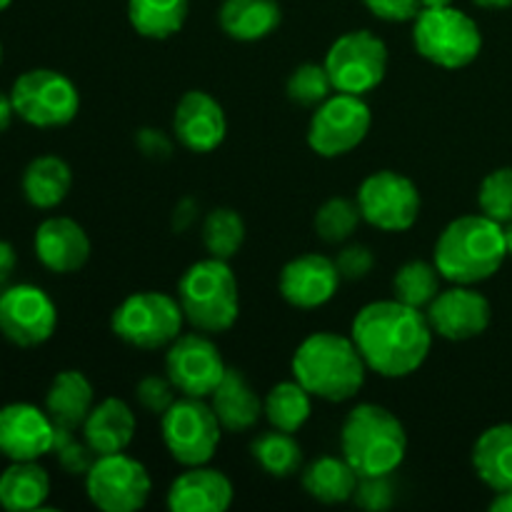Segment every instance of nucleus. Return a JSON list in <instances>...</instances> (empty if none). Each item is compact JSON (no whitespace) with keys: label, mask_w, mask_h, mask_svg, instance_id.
<instances>
[{"label":"nucleus","mask_w":512,"mask_h":512,"mask_svg":"<svg viewBox=\"0 0 512 512\" xmlns=\"http://www.w3.org/2000/svg\"><path fill=\"white\" fill-rule=\"evenodd\" d=\"M225 373L228 365L208 333H185L168 345L165 375L180 395L208 400Z\"/></svg>","instance_id":"obj_14"},{"label":"nucleus","mask_w":512,"mask_h":512,"mask_svg":"<svg viewBox=\"0 0 512 512\" xmlns=\"http://www.w3.org/2000/svg\"><path fill=\"white\" fill-rule=\"evenodd\" d=\"M473 3L480 5V8H493V10H498V8H510L512 0H473Z\"/></svg>","instance_id":"obj_47"},{"label":"nucleus","mask_w":512,"mask_h":512,"mask_svg":"<svg viewBox=\"0 0 512 512\" xmlns=\"http://www.w3.org/2000/svg\"><path fill=\"white\" fill-rule=\"evenodd\" d=\"M360 475L345 458H325L313 460L303 473V488L313 500L325 505H338L353 500L358 490Z\"/></svg>","instance_id":"obj_29"},{"label":"nucleus","mask_w":512,"mask_h":512,"mask_svg":"<svg viewBox=\"0 0 512 512\" xmlns=\"http://www.w3.org/2000/svg\"><path fill=\"white\" fill-rule=\"evenodd\" d=\"M508 258L505 230L488 215H463L445 225L435 240L433 263L453 285H478L493 278Z\"/></svg>","instance_id":"obj_3"},{"label":"nucleus","mask_w":512,"mask_h":512,"mask_svg":"<svg viewBox=\"0 0 512 512\" xmlns=\"http://www.w3.org/2000/svg\"><path fill=\"white\" fill-rule=\"evenodd\" d=\"M353 503L365 510H388L393 505V485L390 475H378V478H360L358 490L353 495Z\"/></svg>","instance_id":"obj_41"},{"label":"nucleus","mask_w":512,"mask_h":512,"mask_svg":"<svg viewBox=\"0 0 512 512\" xmlns=\"http://www.w3.org/2000/svg\"><path fill=\"white\" fill-rule=\"evenodd\" d=\"M340 450L360 478L393 475L408 453V433L395 413L375 403H360L345 415Z\"/></svg>","instance_id":"obj_4"},{"label":"nucleus","mask_w":512,"mask_h":512,"mask_svg":"<svg viewBox=\"0 0 512 512\" xmlns=\"http://www.w3.org/2000/svg\"><path fill=\"white\" fill-rule=\"evenodd\" d=\"M23 195L33 208H58L73 188V170L58 155H40L30 160L23 173Z\"/></svg>","instance_id":"obj_28"},{"label":"nucleus","mask_w":512,"mask_h":512,"mask_svg":"<svg viewBox=\"0 0 512 512\" xmlns=\"http://www.w3.org/2000/svg\"><path fill=\"white\" fill-rule=\"evenodd\" d=\"M365 8L385 23H408L423 10L420 0H363Z\"/></svg>","instance_id":"obj_42"},{"label":"nucleus","mask_w":512,"mask_h":512,"mask_svg":"<svg viewBox=\"0 0 512 512\" xmlns=\"http://www.w3.org/2000/svg\"><path fill=\"white\" fill-rule=\"evenodd\" d=\"M250 455L270 478H293L303 468V448L293 433L273 428L270 433L258 435L250 445Z\"/></svg>","instance_id":"obj_32"},{"label":"nucleus","mask_w":512,"mask_h":512,"mask_svg":"<svg viewBox=\"0 0 512 512\" xmlns=\"http://www.w3.org/2000/svg\"><path fill=\"white\" fill-rule=\"evenodd\" d=\"M85 493L103 512H135L148 503L153 480L148 468L130 455H98L85 475Z\"/></svg>","instance_id":"obj_13"},{"label":"nucleus","mask_w":512,"mask_h":512,"mask_svg":"<svg viewBox=\"0 0 512 512\" xmlns=\"http://www.w3.org/2000/svg\"><path fill=\"white\" fill-rule=\"evenodd\" d=\"M335 93L368 95L388 73V45L373 30H350L330 45L323 60Z\"/></svg>","instance_id":"obj_10"},{"label":"nucleus","mask_w":512,"mask_h":512,"mask_svg":"<svg viewBox=\"0 0 512 512\" xmlns=\"http://www.w3.org/2000/svg\"><path fill=\"white\" fill-rule=\"evenodd\" d=\"M360 220H363V213L358 208V200L353 203L348 198H330L318 208L313 225L320 240H325L330 245H338L353 238Z\"/></svg>","instance_id":"obj_35"},{"label":"nucleus","mask_w":512,"mask_h":512,"mask_svg":"<svg viewBox=\"0 0 512 512\" xmlns=\"http://www.w3.org/2000/svg\"><path fill=\"white\" fill-rule=\"evenodd\" d=\"M15 265H18V255L15 248L5 240H0V288L10 280V275L15 273Z\"/></svg>","instance_id":"obj_44"},{"label":"nucleus","mask_w":512,"mask_h":512,"mask_svg":"<svg viewBox=\"0 0 512 512\" xmlns=\"http://www.w3.org/2000/svg\"><path fill=\"white\" fill-rule=\"evenodd\" d=\"M265 418L273 428L285 433H298L313 415V395L298 383V380H285L270 388L263 400Z\"/></svg>","instance_id":"obj_31"},{"label":"nucleus","mask_w":512,"mask_h":512,"mask_svg":"<svg viewBox=\"0 0 512 512\" xmlns=\"http://www.w3.org/2000/svg\"><path fill=\"white\" fill-rule=\"evenodd\" d=\"M335 265H338V273L343 280H363L375 268V255L368 245L353 243L340 250Z\"/></svg>","instance_id":"obj_40"},{"label":"nucleus","mask_w":512,"mask_h":512,"mask_svg":"<svg viewBox=\"0 0 512 512\" xmlns=\"http://www.w3.org/2000/svg\"><path fill=\"white\" fill-rule=\"evenodd\" d=\"M490 510H493V512H512V490H505V493H495L493 503H490Z\"/></svg>","instance_id":"obj_46"},{"label":"nucleus","mask_w":512,"mask_h":512,"mask_svg":"<svg viewBox=\"0 0 512 512\" xmlns=\"http://www.w3.org/2000/svg\"><path fill=\"white\" fill-rule=\"evenodd\" d=\"M440 280H443V275H440L435 263H428V260H408L393 275V295L400 303L425 310L438 298Z\"/></svg>","instance_id":"obj_33"},{"label":"nucleus","mask_w":512,"mask_h":512,"mask_svg":"<svg viewBox=\"0 0 512 512\" xmlns=\"http://www.w3.org/2000/svg\"><path fill=\"white\" fill-rule=\"evenodd\" d=\"M15 115L35 128H63L80 110L78 85L50 68H33L18 75L10 90Z\"/></svg>","instance_id":"obj_9"},{"label":"nucleus","mask_w":512,"mask_h":512,"mask_svg":"<svg viewBox=\"0 0 512 512\" xmlns=\"http://www.w3.org/2000/svg\"><path fill=\"white\" fill-rule=\"evenodd\" d=\"M365 365L383 378L418 373L433 348V328L425 310L400 300H375L358 310L350 328Z\"/></svg>","instance_id":"obj_1"},{"label":"nucleus","mask_w":512,"mask_h":512,"mask_svg":"<svg viewBox=\"0 0 512 512\" xmlns=\"http://www.w3.org/2000/svg\"><path fill=\"white\" fill-rule=\"evenodd\" d=\"M293 378L313 398L325 403H345L363 390L368 365L350 335L320 333L308 335L293 353Z\"/></svg>","instance_id":"obj_2"},{"label":"nucleus","mask_w":512,"mask_h":512,"mask_svg":"<svg viewBox=\"0 0 512 512\" xmlns=\"http://www.w3.org/2000/svg\"><path fill=\"white\" fill-rule=\"evenodd\" d=\"M185 313L178 298L158 290L128 295L110 315V330L125 345L138 350L168 348L183 335Z\"/></svg>","instance_id":"obj_7"},{"label":"nucleus","mask_w":512,"mask_h":512,"mask_svg":"<svg viewBox=\"0 0 512 512\" xmlns=\"http://www.w3.org/2000/svg\"><path fill=\"white\" fill-rule=\"evenodd\" d=\"M190 0H128V20L148 40H168L183 30Z\"/></svg>","instance_id":"obj_30"},{"label":"nucleus","mask_w":512,"mask_h":512,"mask_svg":"<svg viewBox=\"0 0 512 512\" xmlns=\"http://www.w3.org/2000/svg\"><path fill=\"white\" fill-rule=\"evenodd\" d=\"M160 435L175 463L183 468H195L213 460L223 438V425L205 398L183 395L160 418Z\"/></svg>","instance_id":"obj_8"},{"label":"nucleus","mask_w":512,"mask_h":512,"mask_svg":"<svg viewBox=\"0 0 512 512\" xmlns=\"http://www.w3.org/2000/svg\"><path fill=\"white\" fill-rule=\"evenodd\" d=\"M95 408V390L80 370H63L53 378L45 393V413L55 428L78 430Z\"/></svg>","instance_id":"obj_24"},{"label":"nucleus","mask_w":512,"mask_h":512,"mask_svg":"<svg viewBox=\"0 0 512 512\" xmlns=\"http://www.w3.org/2000/svg\"><path fill=\"white\" fill-rule=\"evenodd\" d=\"M358 208L365 223L383 233H405L420 218V190L398 170H375L360 183Z\"/></svg>","instance_id":"obj_11"},{"label":"nucleus","mask_w":512,"mask_h":512,"mask_svg":"<svg viewBox=\"0 0 512 512\" xmlns=\"http://www.w3.org/2000/svg\"><path fill=\"white\" fill-rule=\"evenodd\" d=\"M413 45L425 60L445 70L468 68L483 50L480 25L463 10L423 8L413 20Z\"/></svg>","instance_id":"obj_6"},{"label":"nucleus","mask_w":512,"mask_h":512,"mask_svg":"<svg viewBox=\"0 0 512 512\" xmlns=\"http://www.w3.org/2000/svg\"><path fill=\"white\" fill-rule=\"evenodd\" d=\"M370 125L373 113L360 95L335 93L315 108L308 125V145L320 158H340L368 138Z\"/></svg>","instance_id":"obj_12"},{"label":"nucleus","mask_w":512,"mask_h":512,"mask_svg":"<svg viewBox=\"0 0 512 512\" xmlns=\"http://www.w3.org/2000/svg\"><path fill=\"white\" fill-rule=\"evenodd\" d=\"M35 255L50 273H78L90 258V238L80 223L65 215L43 220L35 230Z\"/></svg>","instance_id":"obj_20"},{"label":"nucleus","mask_w":512,"mask_h":512,"mask_svg":"<svg viewBox=\"0 0 512 512\" xmlns=\"http://www.w3.org/2000/svg\"><path fill=\"white\" fill-rule=\"evenodd\" d=\"M203 243L213 258L228 260L240 253L245 243V220L233 208H215L203 220Z\"/></svg>","instance_id":"obj_34"},{"label":"nucleus","mask_w":512,"mask_h":512,"mask_svg":"<svg viewBox=\"0 0 512 512\" xmlns=\"http://www.w3.org/2000/svg\"><path fill=\"white\" fill-rule=\"evenodd\" d=\"M283 20L278 0H223L218 23L228 38L238 43H255L275 33Z\"/></svg>","instance_id":"obj_25"},{"label":"nucleus","mask_w":512,"mask_h":512,"mask_svg":"<svg viewBox=\"0 0 512 512\" xmlns=\"http://www.w3.org/2000/svg\"><path fill=\"white\" fill-rule=\"evenodd\" d=\"M178 303L195 330L208 335L228 333L240 315L238 278L228 260L210 255L190 265L178 280Z\"/></svg>","instance_id":"obj_5"},{"label":"nucleus","mask_w":512,"mask_h":512,"mask_svg":"<svg viewBox=\"0 0 512 512\" xmlns=\"http://www.w3.org/2000/svg\"><path fill=\"white\" fill-rule=\"evenodd\" d=\"M473 470L493 493L512 490V423L493 425L475 440Z\"/></svg>","instance_id":"obj_26"},{"label":"nucleus","mask_w":512,"mask_h":512,"mask_svg":"<svg viewBox=\"0 0 512 512\" xmlns=\"http://www.w3.org/2000/svg\"><path fill=\"white\" fill-rule=\"evenodd\" d=\"M423 8H445V5H453V0H420Z\"/></svg>","instance_id":"obj_48"},{"label":"nucleus","mask_w":512,"mask_h":512,"mask_svg":"<svg viewBox=\"0 0 512 512\" xmlns=\"http://www.w3.org/2000/svg\"><path fill=\"white\" fill-rule=\"evenodd\" d=\"M10 3H13V0H0V10H5V8H8Z\"/></svg>","instance_id":"obj_50"},{"label":"nucleus","mask_w":512,"mask_h":512,"mask_svg":"<svg viewBox=\"0 0 512 512\" xmlns=\"http://www.w3.org/2000/svg\"><path fill=\"white\" fill-rule=\"evenodd\" d=\"M210 408L218 415L220 425L228 433H245L258 425L260 415L265 413L263 400L253 390L238 368H228L225 378L220 380L218 388L210 395Z\"/></svg>","instance_id":"obj_23"},{"label":"nucleus","mask_w":512,"mask_h":512,"mask_svg":"<svg viewBox=\"0 0 512 512\" xmlns=\"http://www.w3.org/2000/svg\"><path fill=\"white\" fill-rule=\"evenodd\" d=\"M55 423L45 410L28 403L0 408V455L13 463L53 453Z\"/></svg>","instance_id":"obj_19"},{"label":"nucleus","mask_w":512,"mask_h":512,"mask_svg":"<svg viewBox=\"0 0 512 512\" xmlns=\"http://www.w3.org/2000/svg\"><path fill=\"white\" fill-rule=\"evenodd\" d=\"M138 430L133 408L120 398H105L90 410L83 423V440L98 455L125 453Z\"/></svg>","instance_id":"obj_22"},{"label":"nucleus","mask_w":512,"mask_h":512,"mask_svg":"<svg viewBox=\"0 0 512 512\" xmlns=\"http://www.w3.org/2000/svg\"><path fill=\"white\" fill-rule=\"evenodd\" d=\"M50 495L48 470L35 460H18L0 473V508L10 512L40 510Z\"/></svg>","instance_id":"obj_27"},{"label":"nucleus","mask_w":512,"mask_h":512,"mask_svg":"<svg viewBox=\"0 0 512 512\" xmlns=\"http://www.w3.org/2000/svg\"><path fill=\"white\" fill-rule=\"evenodd\" d=\"M480 213L498 220L500 225L512 220V168H495L480 183L478 190Z\"/></svg>","instance_id":"obj_37"},{"label":"nucleus","mask_w":512,"mask_h":512,"mask_svg":"<svg viewBox=\"0 0 512 512\" xmlns=\"http://www.w3.org/2000/svg\"><path fill=\"white\" fill-rule=\"evenodd\" d=\"M503 230H505V245H508V255H512V220L503 225Z\"/></svg>","instance_id":"obj_49"},{"label":"nucleus","mask_w":512,"mask_h":512,"mask_svg":"<svg viewBox=\"0 0 512 512\" xmlns=\"http://www.w3.org/2000/svg\"><path fill=\"white\" fill-rule=\"evenodd\" d=\"M138 145L143 148L145 155H150V158H165V155L170 153V143L165 140V135L160 133V130H140Z\"/></svg>","instance_id":"obj_43"},{"label":"nucleus","mask_w":512,"mask_h":512,"mask_svg":"<svg viewBox=\"0 0 512 512\" xmlns=\"http://www.w3.org/2000/svg\"><path fill=\"white\" fill-rule=\"evenodd\" d=\"M425 315L438 338L465 343V340L480 338L490 328L493 305L473 285H453L448 290H440L438 298L425 308Z\"/></svg>","instance_id":"obj_16"},{"label":"nucleus","mask_w":512,"mask_h":512,"mask_svg":"<svg viewBox=\"0 0 512 512\" xmlns=\"http://www.w3.org/2000/svg\"><path fill=\"white\" fill-rule=\"evenodd\" d=\"M233 498L235 490L228 475L208 465H195L170 483L165 503L173 512H225Z\"/></svg>","instance_id":"obj_21"},{"label":"nucleus","mask_w":512,"mask_h":512,"mask_svg":"<svg viewBox=\"0 0 512 512\" xmlns=\"http://www.w3.org/2000/svg\"><path fill=\"white\" fill-rule=\"evenodd\" d=\"M288 98L293 103L303 105V108H318L320 103L335 93L333 80H330L328 70L323 63H303L290 73L288 85Z\"/></svg>","instance_id":"obj_36"},{"label":"nucleus","mask_w":512,"mask_h":512,"mask_svg":"<svg viewBox=\"0 0 512 512\" xmlns=\"http://www.w3.org/2000/svg\"><path fill=\"white\" fill-rule=\"evenodd\" d=\"M340 273L333 258L320 253H305L285 263L280 270L278 290L293 308L315 310L335 298L340 288Z\"/></svg>","instance_id":"obj_18"},{"label":"nucleus","mask_w":512,"mask_h":512,"mask_svg":"<svg viewBox=\"0 0 512 512\" xmlns=\"http://www.w3.org/2000/svg\"><path fill=\"white\" fill-rule=\"evenodd\" d=\"M53 453L58 458V465L68 475H88V470L93 468V463L98 460V453L90 448L88 443H80L75 438V430L55 428V440H53Z\"/></svg>","instance_id":"obj_38"},{"label":"nucleus","mask_w":512,"mask_h":512,"mask_svg":"<svg viewBox=\"0 0 512 512\" xmlns=\"http://www.w3.org/2000/svg\"><path fill=\"white\" fill-rule=\"evenodd\" d=\"M175 393H178V388L170 383L168 375L165 378L163 375H145L135 385V400H138L140 408L150 415H158V418H163L170 405L178 400Z\"/></svg>","instance_id":"obj_39"},{"label":"nucleus","mask_w":512,"mask_h":512,"mask_svg":"<svg viewBox=\"0 0 512 512\" xmlns=\"http://www.w3.org/2000/svg\"><path fill=\"white\" fill-rule=\"evenodd\" d=\"M13 115H15L13 98H10V93L5 95L3 90H0V133H3L10 123H13Z\"/></svg>","instance_id":"obj_45"},{"label":"nucleus","mask_w":512,"mask_h":512,"mask_svg":"<svg viewBox=\"0 0 512 512\" xmlns=\"http://www.w3.org/2000/svg\"><path fill=\"white\" fill-rule=\"evenodd\" d=\"M58 328V308L38 285H10L0 293V333L18 348L48 343Z\"/></svg>","instance_id":"obj_15"},{"label":"nucleus","mask_w":512,"mask_h":512,"mask_svg":"<svg viewBox=\"0 0 512 512\" xmlns=\"http://www.w3.org/2000/svg\"><path fill=\"white\" fill-rule=\"evenodd\" d=\"M0 63H3V45H0Z\"/></svg>","instance_id":"obj_51"},{"label":"nucleus","mask_w":512,"mask_h":512,"mask_svg":"<svg viewBox=\"0 0 512 512\" xmlns=\"http://www.w3.org/2000/svg\"><path fill=\"white\" fill-rule=\"evenodd\" d=\"M173 135L190 153H213L228 135L223 105L205 90H188L175 105Z\"/></svg>","instance_id":"obj_17"}]
</instances>
